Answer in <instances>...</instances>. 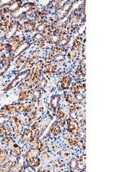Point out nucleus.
<instances>
[{
	"label": "nucleus",
	"mask_w": 129,
	"mask_h": 172,
	"mask_svg": "<svg viewBox=\"0 0 129 172\" xmlns=\"http://www.w3.org/2000/svg\"><path fill=\"white\" fill-rule=\"evenodd\" d=\"M78 160L76 158H72L70 162V168L71 171H78Z\"/></svg>",
	"instance_id": "2eb2a0df"
},
{
	"label": "nucleus",
	"mask_w": 129,
	"mask_h": 172,
	"mask_svg": "<svg viewBox=\"0 0 129 172\" xmlns=\"http://www.w3.org/2000/svg\"><path fill=\"white\" fill-rule=\"evenodd\" d=\"M60 133H61V127L58 125V123H54L50 129V133L53 134V136H58Z\"/></svg>",
	"instance_id": "9d476101"
},
{
	"label": "nucleus",
	"mask_w": 129,
	"mask_h": 172,
	"mask_svg": "<svg viewBox=\"0 0 129 172\" xmlns=\"http://www.w3.org/2000/svg\"><path fill=\"white\" fill-rule=\"evenodd\" d=\"M21 153H22V148L16 144L11 148V155L13 158H17V157H19L21 155Z\"/></svg>",
	"instance_id": "1a4fd4ad"
},
{
	"label": "nucleus",
	"mask_w": 129,
	"mask_h": 172,
	"mask_svg": "<svg viewBox=\"0 0 129 172\" xmlns=\"http://www.w3.org/2000/svg\"><path fill=\"white\" fill-rule=\"evenodd\" d=\"M29 42H23L22 44H20L19 46H17L14 51H13V53H12L11 54V58L12 59H14V58L16 57H18V56H20L21 55V54L24 52L29 46Z\"/></svg>",
	"instance_id": "f03ea898"
},
{
	"label": "nucleus",
	"mask_w": 129,
	"mask_h": 172,
	"mask_svg": "<svg viewBox=\"0 0 129 172\" xmlns=\"http://www.w3.org/2000/svg\"><path fill=\"white\" fill-rule=\"evenodd\" d=\"M66 103H68V104H71V103H76L75 102V99H74V96H72V95H67L66 96Z\"/></svg>",
	"instance_id": "412c9836"
},
{
	"label": "nucleus",
	"mask_w": 129,
	"mask_h": 172,
	"mask_svg": "<svg viewBox=\"0 0 129 172\" xmlns=\"http://www.w3.org/2000/svg\"><path fill=\"white\" fill-rule=\"evenodd\" d=\"M75 73H76V75H78V76H84V75H85V67L79 66L77 68V70H76Z\"/></svg>",
	"instance_id": "a211bd4d"
},
{
	"label": "nucleus",
	"mask_w": 129,
	"mask_h": 172,
	"mask_svg": "<svg viewBox=\"0 0 129 172\" xmlns=\"http://www.w3.org/2000/svg\"><path fill=\"white\" fill-rule=\"evenodd\" d=\"M71 78L69 76H64L61 79V82H60V87L62 90L66 91V90H69L70 89V84L71 83Z\"/></svg>",
	"instance_id": "39448f33"
},
{
	"label": "nucleus",
	"mask_w": 129,
	"mask_h": 172,
	"mask_svg": "<svg viewBox=\"0 0 129 172\" xmlns=\"http://www.w3.org/2000/svg\"><path fill=\"white\" fill-rule=\"evenodd\" d=\"M66 131L72 136H78L81 133V127L77 120L69 118L66 121Z\"/></svg>",
	"instance_id": "f257e3e1"
},
{
	"label": "nucleus",
	"mask_w": 129,
	"mask_h": 172,
	"mask_svg": "<svg viewBox=\"0 0 129 172\" xmlns=\"http://www.w3.org/2000/svg\"><path fill=\"white\" fill-rule=\"evenodd\" d=\"M25 163L29 167L36 168L41 164V159L37 156L36 157H31V158H26Z\"/></svg>",
	"instance_id": "7ed1b4c3"
},
{
	"label": "nucleus",
	"mask_w": 129,
	"mask_h": 172,
	"mask_svg": "<svg viewBox=\"0 0 129 172\" xmlns=\"http://www.w3.org/2000/svg\"><path fill=\"white\" fill-rule=\"evenodd\" d=\"M36 117H37V111H36V110H34V111H32V112H29V114L28 115V118H27V121H27V124H28V125L32 124V123L35 121Z\"/></svg>",
	"instance_id": "f8f14e48"
},
{
	"label": "nucleus",
	"mask_w": 129,
	"mask_h": 172,
	"mask_svg": "<svg viewBox=\"0 0 129 172\" xmlns=\"http://www.w3.org/2000/svg\"><path fill=\"white\" fill-rule=\"evenodd\" d=\"M59 99H60V96H53L51 98L50 105H51V107H52L54 110H56V108L59 107Z\"/></svg>",
	"instance_id": "9b49d317"
},
{
	"label": "nucleus",
	"mask_w": 129,
	"mask_h": 172,
	"mask_svg": "<svg viewBox=\"0 0 129 172\" xmlns=\"http://www.w3.org/2000/svg\"><path fill=\"white\" fill-rule=\"evenodd\" d=\"M12 133L11 126L3 123L0 124V137H5V136H10Z\"/></svg>",
	"instance_id": "20e7f679"
},
{
	"label": "nucleus",
	"mask_w": 129,
	"mask_h": 172,
	"mask_svg": "<svg viewBox=\"0 0 129 172\" xmlns=\"http://www.w3.org/2000/svg\"><path fill=\"white\" fill-rule=\"evenodd\" d=\"M65 52H66L65 47H60L57 45L51 48V54H53V55H59V54L65 55V54H66Z\"/></svg>",
	"instance_id": "6e6552de"
},
{
	"label": "nucleus",
	"mask_w": 129,
	"mask_h": 172,
	"mask_svg": "<svg viewBox=\"0 0 129 172\" xmlns=\"http://www.w3.org/2000/svg\"><path fill=\"white\" fill-rule=\"evenodd\" d=\"M69 41H70V37L69 38H66V39H60L59 41V42L57 43V46H60V47H65V46L68 45Z\"/></svg>",
	"instance_id": "4468645a"
},
{
	"label": "nucleus",
	"mask_w": 129,
	"mask_h": 172,
	"mask_svg": "<svg viewBox=\"0 0 129 172\" xmlns=\"http://www.w3.org/2000/svg\"><path fill=\"white\" fill-rule=\"evenodd\" d=\"M45 61L47 62V64H51L52 62L54 61V55L53 54H51V53L47 54V56L45 58Z\"/></svg>",
	"instance_id": "aec40b11"
},
{
	"label": "nucleus",
	"mask_w": 129,
	"mask_h": 172,
	"mask_svg": "<svg viewBox=\"0 0 129 172\" xmlns=\"http://www.w3.org/2000/svg\"><path fill=\"white\" fill-rule=\"evenodd\" d=\"M38 45H39V47L41 48V49H47L48 46H49V43L47 42V41L45 40V38H44L42 41H41L40 42H38Z\"/></svg>",
	"instance_id": "6ab92c4d"
},
{
	"label": "nucleus",
	"mask_w": 129,
	"mask_h": 172,
	"mask_svg": "<svg viewBox=\"0 0 129 172\" xmlns=\"http://www.w3.org/2000/svg\"><path fill=\"white\" fill-rule=\"evenodd\" d=\"M8 154H9V152L5 148H3L0 151V164L4 163L5 162L7 157H8Z\"/></svg>",
	"instance_id": "ddd939ff"
},
{
	"label": "nucleus",
	"mask_w": 129,
	"mask_h": 172,
	"mask_svg": "<svg viewBox=\"0 0 129 172\" xmlns=\"http://www.w3.org/2000/svg\"><path fill=\"white\" fill-rule=\"evenodd\" d=\"M65 59V55L59 54V55H54V61L56 62H61Z\"/></svg>",
	"instance_id": "4be33fe9"
},
{
	"label": "nucleus",
	"mask_w": 129,
	"mask_h": 172,
	"mask_svg": "<svg viewBox=\"0 0 129 172\" xmlns=\"http://www.w3.org/2000/svg\"><path fill=\"white\" fill-rule=\"evenodd\" d=\"M32 91H28V90L21 91L20 94H19V97H18L19 102H24V101H26L28 99L32 100Z\"/></svg>",
	"instance_id": "423d86ee"
},
{
	"label": "nucleus",
	"mask_w": 129,
	"mask_h": 172,
	"mask_svg": "<svg viewBox=\"0 0 129 172\" xmlns=\"http://www.w3.org/2000/svg\"><path fill=\"white\" fill-rule=\"evenodd\" d=\"M44 39L43 35L41 33H36V34L33 36V39H32V41L33 42H40L41 41H42Z\"/></svg>",
	"instance_id": "dca6fc26"
},
{
	"label": "nucleus",
	"mask_w": 129,
	"mask_h": 172,
	"mask_svg": "<svg viewBox=\"0 0 129 172\" xmlns=\"http://www.w3.org/2000/svg\"><path fill=\"white\" fill-rule=\"evenodd\" d=\"M2 144L4 145L5 146H7V147H9V148L11 149L12 147L16 145V142H15V140L13 138H11L5 136L4 138H3V139H2Z\"/></svg>",
	"instance_id": "0eeeda50"
},
{
	"label": "nucleus",
	"mask_w": 129,
	"mask_h": 172,
	"mask_svg": "<svg viewBox=\"0 0 129 172\" xmlns=\"http://www.w3.org/2000/svg\"><path fill=\"white\" fill-rule=\"evenodd\" d=\"M26 57L24 56V55H20V56H18L17 58V59L16 60V66H21L22 64H24V62H26Z\"/></svg>",
	"instance_id": "f3484780"
}]
</instances>
